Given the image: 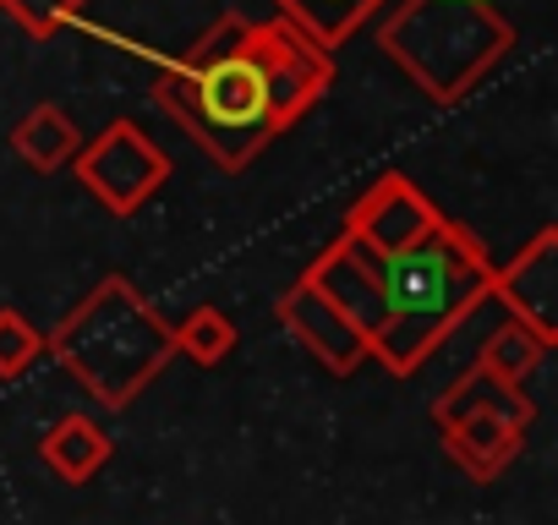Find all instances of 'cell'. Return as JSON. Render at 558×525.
I'll list each match as a JSON object with an SVG mask.
<instances>
[{
  "mask_svg": "<svg viewBox=\"0 0 558 525\" xmlns=\"http://www.w3.org/2000/svg\"><path fill=\"white\" fill-rule=\"evenodd\" d=\"M367 269L378 280L384 296V323L367 345V362H378L395 378H411L493 291V269L487 246L471 235V224L460 219H438L422 241L400 246V252H367Z\"/></svg>",
  "mask_w": 558,
  "mask_h": 525,
  "instance_id": "obj_1",
  "label": "cell"
},
{
  "mask_svg": "<svg viewBox=\"0 0 558 525\" xmlns=\"http://www.w3.org/2000/svg\"><path fill=\"white\" fill-rule=\"evenodd\" d=\"M154 105L219 164L246 170L274 137V94H268V56L263 23L219 17L181 61L154 77Z\"/></svg>",
  "mask_w": 558,
  "mask_h": 525,
  "instance_id": "obj_2",
  "label": "cell"
},
{
  "mask_svg": "<svg viewBox=\"0 0 558 525\" xmlns=\"http://www.w3.org/2000/svg\"><path fill=\"white\" fill-rule=\"evenodd\" d=\"M45 356H56L88 400L126 411L175 362V340L170 318H159L126 274H110L61 318L56 334H45Z\"/></svg>",
  "mask_w": 558,
  "mask_h": 525,
  "instance_id": "obj_3",
  "label": "cell"
},
{
  "mask_svg": "<svg viewBox=\"0 0 558 525\" xmlns=\"http://www.w3.org/2000/svg\"><path fill=\"white\" fill-rule=\"evenodd\" d=\"M378 50L433 105H460L514 50V23L493 0H400L378 23Z\"/></svg>",
  "mask_w": 558,
  "mask_h": 525,
  "instance_id": "obj_4",
  "label": "cell"
},
{
  "mask_svg": "<svg viewBox=\"0 0 558 525\" xmlns=\"http://www.w3.org/2000/svg\"><path fill=\"white\" fill-rule=\"evenodd\" d=\"M72 164H77V181L121 219H132L170 181V154L137 121H110L94 143L77 148Z\"/></svg>",
  "mask_w": 558,
  "mask_h": 525,
  "instance_id": "obj_5",
  "label": "cell"
},
{
  "mask_svg": "<svg viewBox=\"0 0 558 525\" xmlns=\"http://www.w3.org/2000/svg\"><path fill=\"white\" fill-rule=\"evenodd\" d=\"M263 56H268V94H274V126L291 132L313 115V105L335 83V50L313 45L296 23L274 17L263 23Z\"/></svg>",
  "mask_w": 558,
  "mask_h": 525,
  "instance_id": "obj_6",
  "label": "cell"
},
{
  "mask_svg": "<svg viewBox=\"0 0 558 525\" xmlns=\"http://www.w3.org/2000/svg\"><path fill=\"white\" fill-rule=\"evenodd\" d=\"M444 219V208L416 186V181H405V175H378L351 208H345V230L340 235H351L356 246H367V252H400V246H411V241H422L433 224Z\"/></svg>",
  "mask_w": 558,
  "mask_h": 525,
  "instance_id": "obj_7",
  "label": "cell"
},
{
  "mask_svg": "<svg viewBox=\"0 0 558 525\" xmlns=\"http://www.w3.org/2000/svg\"><path fill=\"white\" fill-rule=\"evenodd\" d=\"M279 323H286V334L318 362V367H329V373H340V378H351L362 362H367V334L302 274L286 296H279Z\"/></svg>",
  "mask_w": 558,
  "mask_h": 525,
  "instance_id": "obj_8",
  "label": "cell"
},
{
  "mask_svg": "<svg viewBox=\"0 0 558 525\" xmlns=\"http://www.w3.org/2000/svg\"><path fill=\"white\" fill-rule=\"evenodd\" d=\"M514 323H525L547 351L558 345V230H542L514 262L493 269V291Z\"/></svg>",
  "mask_w": 558,
  "mask_h": 525,
  "instance_id": "obj_9",
  "label": "cell"
},
{
  "mask_svg": "<svg viewBox=\"0 0 558 525\" xmlns=\"http://www.w3.org/2000/svg\"><path fill=\"white\" fill-rule=\"evenodd\" d=\"M438 432H444L449 460H454L471 481H493V476L520 454V443H525V427H514V422H504V416H493V411H471V416H460V422H449V427H438Z\"/></svg>",
  "mask_w": 558,
  "mask_h": 525,
  "instance_id": "obj_10",
  "label": "cell"
},
{
  "mask_svg": "<svg viewBox=\"0 0 558 525\" xmlns=\"http://www.w3.org/2000/svg\"><path fill=\"white\" fill-rule=\"evenodd\" d=\"M471 411H493V416H504V422H514V427H531V422H536V405L525 400V389L493 378L482 362H471V373H460V378L433 400V427H449V422H460V416H471Z\"/></svg>",
  "mask_w": 558,
  "mask_h": 525,
  "instance_id": "obj_11",
  "label": "cell"
},
{
  "mask_svg": "<svg viewBox=\"0 0 558 525\" xmlns=\"http://www.w3.org/2000/svg\"><path fill=\"white\" fill-rule=\"evenodd\" d=\"M110 454H116L110 432H105L94 416H83V411H72V416L50 422V427H45V438H39V460H45L61 481H72V487L94 481V476L110 465Z\"/></svg>",
  "mask_w": 558,
  "mask_h": 525,
  "instance_id": "obj_12",
  "label": "cell"
},
{
  "mask_svg": "<svg viewBox=\"0 0 558 525\" xmlns=\"http://www.w3.org/2000/svg\"><path fill=\"white\" fill-rule=\"evenodd\" d=\"M384 7H395V0H274V12L296 23L324 50H340L345 39H356L373 17H384Z\"/></svg>",
  "mask_w": 558,
  "mask_h": 525,
  "instance_id": "obj_13",
  "label": "cell"
},
{
  "mask_svg": "<svg viewBox=\"0 0 558 525\" xmlns=\"http://www.w3.org/2000/svg\"><path fill=\"white\" fill-rule=\"evenodd\" d=\"M12 148H17V159H23L28 170H39V175H56V170H66V164L77 159V148H83V132H77V121H72L61 105H34V110L17 121V132H12Z\"/></svg>",
  "mask_w": 558,
  "mask_h": 525,
  "instance_id": "obj_14",
  "label": "cell"
},
{
  "mask_svg": "<svg viewBox=\"0 0 558 525\" xmlns=\"http://www.w3.org/2000/svg\"><path fill=\"white\" fill-rule=\"evenodd\" d=\"M170 340H175V356L197 362V367H219L230 351H235V323L225 307H192L170 323Z\"/></svg>",
  "mask_w": 558,
  "mask_h": 525,
  "instance_id": "obj_15",
  "label": "cell"
},
{
  "mask_svg": "<svg viewBox=\"0 0 558 525\" xmlns=\"http://www.w3.org/2000/svg\"><path fill=\"white\" fill-rule=\"evenodd\" d=\"M542 356H547V345H542L525 323H514V318H509L498 334H487V345H482V356H476V362H482L493 378H504V383H520V389H525V378L542 367Z\"/></svg>",
  "mask_w": 558,
  "mask_h": 525,
  "instance_id": "obj_16",
  "label": "cell"
},
{
  "mask_svg": "<svg viewBox=\"0 0 558 525\" xmlns=\"http://www.w3.org/2000/svg\"><path fill=\"white\" fill-rule=\"evenodd\" d=\"M39 356H45V334L17 307H0V383H17Z\"/></svg>",
  "mask_w": 558,
  "mask_h": 525,
  "instance_id": "obj_17",
  "label": "cell"
},
{
  "mask_svg": "<svg viewBox=\"0 0 558 525\" xmlns=\"http://www.w3.org/2000/svg\"><path fill=\"white\" fill-rule=\"evenodd\" d=\"M0 7H7L12 23L28 28L34 39H56V34L83 12V0H0Z\"/></svg>",
  "mask_w": 558,
  "mask_h": 525,
  "instance_id": "obj_18",
  "label": "cell"
}]
</instances>
